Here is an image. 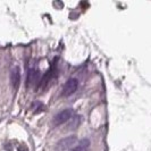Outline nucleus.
<instances>
[{"mask_svg": "<svg viewBox=\"0 0 151 151\" xmlns=\"http://www.w3.org/2000/svg\"><path fill=\"white\" fill-rule=\"evenodd\" d=\"M19 83H21V69L18 66H15L10 72V84L14 90H17Z\"/></svg>", "mask_w": 151, "mask_h": 151, "instance_id": "obj_4", "label": "nucleus"}, {"mask_svg": "<svg viewBox=\"0 0 151 151\" xmlns=\"http://www.w3.org/2000/svg\"><path fill=\"white\" fill-rule=\"evenodd\" d=\"M73 114H74V111L72 108H66V109L59 111L52 118V126H60L63 124H65L66 122H68L73 117Z\"/></svg>", "mask_w": 151, "mask_h": 151, "instance_id": "obj_2", "label": "nucleus"}, {"mask_svg": "<svg viewBox=\"0 0 151 151\" xmlns=\"http://www.w3.org/2000/svg\"><path fill=\"white\" fill-rule=\"evenodd\" d=\"M77 143V136L76 135H69L66 136L64 139L59 140L57 142L56 149L57 151H66V150H72Z\"/></svg>", "mask_w": 151, "mask_h": 151, "instance_id": "obj_1", "label": "nucleus"}, {"mask_svg": "<svg viewBox=\"0 0 151 151\" xmlns=\"http://www.w3.org/2000/svg\"><path fill=\"white\" fill-rule=\"evenodd\" d=\"M43 108H45L43 104H41V102H39V101L34 102V104L32 105V109H34V110H33L34 113H40V111H42Z\"/></svg>", "mask_w": 151, "mask_h": 151, "instance_id": "obj_7", "label": "nucleus"}, {"mask_svg": "<svg viewBox=\"0 0 151 151\" xmlns=\"http://www.w3.org/2000/svg\"><path fill=\"white\" fill-rule=\"evenodd\" d=\"M39 70L38 69H30L29 74H27V86H30L32 84H35L39 82Z\"/></svg>", "mask_w": 151, "mask_h": 151, "instance_id": "obj_5", "label": "nucleus"}, {"mask_svg": "<svg viewBox=\"0 0 151 151\" xmlns=\"http://www.w3.org/2000/svg\"><path fill=\"white\" fill-rule=\"evenodd\" d=\"M69 151H77V150H76V149H74V148H73L72 150H69Z\"/></svg>", "mask_w": 151, "mask_h": 151, "instance_id": "obj_9", "label": "nucleus"}, {"mask_svg": "<svg viewBox=\"0 0 151 151\" xmlns=\"http://www.w3.org/2000/svg\"><path fill=\"white\" fill-rule=\"evenodd\" d=\"M78 86V81L76 78H69L66 81V83L64 84L63 90H61V96L63 97H69L73 93H75Z\"/></svg>", "mask_w": 151, "mask_h": 151, "instance_id": "obj_3", "label": "nucleus"}, {"mask_svg": "<svg viewBox=\"0 0 151 151\" xmlns=\"http://www.w3.org/2000/svg\"><path fill=\"white\" fill-rule=\"evenodd\" d=\"M18 151H29V150H27V148H26V147L21 145V147H18Z\"/></svg>", "mask_w": 151, "mask_h": 151, "instance_id": "obj_8", "label": "nucleus"}, {"mask_svg": "<svg viewBox=\"0 0 151 151\" xmlns=\"http://www.w3.org/2000/svg\"><path fill=\"white\" fill-rule=\"evenodd\" d=\"M81 122H82V116H73L69 121H68V129H72V131H74L80 125H81Z\"/></svg>", "mask_w": 151, "mask_h": 151, "instance_id": "obj_6", "label": "nucleus"}]
</instances>
